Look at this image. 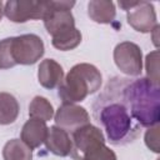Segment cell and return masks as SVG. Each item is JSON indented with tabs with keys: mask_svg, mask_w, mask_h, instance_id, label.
<instances>
[{
	"mask_svg": "<svg viewBox=\"0 0 160 160\" xmlns=\"http://www.w3.org/2000/svg\"><path fill=\"white\" fill-rule=\"evenodd\" d=\"M121 85L122 79H111L92 105L96 121L105 130L109 141L116 146L132 141L141 128L129 111L122 98Z\"/></svg>",
	"mask_w": 160,
	"mask_h": 160,
	"instance_id": "6da1fadb",
	"label": "cell"
},
{
	"mask_svg": "<svg viewBox=\"0 0 160 160\" xmlns=\"http://www.w3.org/2000/svg\"><path fill=\"white\" fill-rule=\"evenodd\" d=\"M122 98L132 119L142 128L159 125L160 120V86L148 78L135 80L122 79Z\"/></svg>",
	"mask_w": 160,
	"mask_h": 160,
	"instance_id": "7a4b0ae2",
	"label": "cell"
},
{
	"mask_svg": "<svg viewBox=\"0 0 160 160\" xmlns=\"http://www.w3.org/2000/svg\"><path fill=\"white\" fill-rule=\"evenodd\" d=\"M102 84L100 70L92 64L80 62L74 65L59 85L58 95L62 104H75L96 92Z\"/></svg>",
	"mask_w": 160,
	"mask_h": 160,
	"instance_id": "3957f363",
	"label": "cell"
},
{
	"mask_svg": "<svg viewBox=\"0 0 160 160\" xmlns=\"http://www.w3.org/2000/svg\"><path fill=\"white\" fill-rule=\"evenodd\" d=\"M45 52L44 42L35 34H22L0 40V69L16 65H32Z\"/></svg>",
	"mask_w": 160,
	"mask_h": 160,
	"instance_id": "277c9868",
	"label": "cell"
},
{
	"mask_svg": "<svg viewBox=\"0 0 160 160\" xmlns=\"http://www.w3.org/2000/svg\"><path fill=\"white\" fill-rule=\"evenodd\" d=\"M119 6L126 11L128 24L139 32H151L158 25L154 5L149 1H119Z\"/></svg>",
	"mask_w": 160,
	"mask_h": 160,
	"instance_id": "5b68a950",
	"label": "cell"
},
{
	"mask_svg": "<svg viewBox=\"0 0 160 160\" xmlns=\"http://www.w3.org/2000/svg\"><path fill=\"white\" fill-rule=\"evenodd\" d=\"M49 1L9 0L4 4V15L12 22L42 20L49 10Z\"/></svg>",
	"mask_w": 160,
	"mask_h": 160,
	"instance_id": "8992f818",
	"label": "cell"
},
{
	"mask_svg": "<svg viewBox=\"0 0 160 160\" xmlns=\"http://www.w3.org/2000/svg\"><path fill=\"white\" fill-rule=\"evenodd\" d=\"M49 10L42 19L48 34L55 36L75 28V20L71 12L75 1H49Z\"/></svg>",
	"mask_w": 160,
	"mask_h": 160,
	"instance_id": "52a82bcc",
	"label": "cell"
},
{
	"mask_svg": "<svg viewBox=\"0 0 160 160\" xmlns=\"http://www.w3.org/2000/svg\"><path fill=\"white\" fill-rule=\"evenodd\" d=\"M114 61L118 69L128 76H139L142 70V52L131 41L119 42L114 49Z\"/></svg>",
	"mask_w": 160,
	"mask_h": 160,
	"instance_id": "ba28073f",
	"label": "cell"
},
{
	"mask_svg": "<svg viewBox=\"0 0 160 160\" xmlns=\"http://www.w3.org/2000/svg\"><path fill=\"white\" fill-rule=\"evenodd\" d=\"M71 152L70 155L72 156L74 160H81L85 152H88L90 149L96 146L98 144L105 142V136L102 131L91 124L84 125L75 131L71 132Z\"/></svg>",
	"mask_w": 160,
	"mask_h": 160,
	"instance_id": "9c48e42d",
	"label": "cell"
},
{
	"mask_svg": "<svg viewBox=\"0 0 160 160\" xmlns=\"http://www.w3.org/2000/svg\"><path fill=\"white\" fill-rule=\"evenodd\" d=\"M55 125L69 134L76 129L90 124V115L85 108L76 104H62L54 114Z\"/></svg>",
	"mask_w": 160,
	"mask_h": 160,
	"instance_id": "30bf717a",
	"label": "cell"
},
{
	"mask_svg": "<svg viewBox=\"0 0 160 160\" xmlns=\"http://www.w3.org/2000/svg\"><path fill=\"white\" fill-rule=\"evenodd\" d=\"M44 144L46 150L56 156L70 155L71 148H72L70 134L56 125H52L49 128Z\"/></svg>",
	"mask_w": 160,
	"mask_h": 160,
	"instance_id": "8fae6325",
	"label": "cell"
},
{
	"mask_svg": "<svg viewBox=\"0 0 160 160\" xmlns=\"http://www.w3.org/2000/svg\"><path fill=\"white\" fill-rule=\"evenodd\" d=\"M38 79L42 88L55 89L59 88L64 79L62 66L54 59H45L38 68Z\"/></svg>",
	"mask_w": 160,
	"mask_h": 160,
	"instance_id": "7c38bea8",
	"label": "cell"
},
{
	"mask_svg": "<svg viewBox=\"0 0 160 160\" xmlns=\"http://www.w3.org/2000/svg\"><path fill=\"white\" fill-rule=\"evenodd\" d=\"M48 130L49 128L45 121L30 118L21 129L20 140L25 142L31 150L38 149L41 144H44L48 135Z\"/></svg>",
	"mask_w": 160,
	"mask_h": 160,
	"instance_id": "4fadbf2b",
	"label": "cell"
},
{
	"mask_svg": "<svg viewBox=\"0 0 160 160\" xmlns=\"http://www.w3.org/2000/svg\"><path fill=\"white\" fill-rule=\"evenodd\" d=\"M88 15L98 24H111L116 16L115 5L108 0H91L88 4Z\"/></svg>",
	"mask_w": 160,
	"mask_h": 160,
	"instance_id": "5bb4252c",
	"label": "cell"
},
{
	"mask_svg": "<svg viewBox=\"0 0 160 160\" xmlns=\"http://www.w3.org/2000/svg\"><path fill=\"white\" fill-rule=\"evenodd\" d=\"M20 112L19 101L10 92H0V125L15 122Z\"/></svg>",
	"mask_w": 160,
	"mask_h": 160,
	"instance_id": "9a60e30c",
	"label": "cell"
},
{
	"mask_svg": "<svg viewBox=\"0 0 160 160\" xmlns=\"http://www.w3.org/2000/svg\"><path fill=\"white\" fill-rule=\"evenodd\" d=\"M4 160H32V150L20 139L6 141L2 148Z\"/></svg>",
	"mask_w": 160,
	"mask_h": 160,
	"instance_id": "2e32d148",
	"label": "cell"
},
{
	"mask_svg": "<svg viewBox=\"0 0 160 160\" xmlns=\"http://www.w3.org/2000/svg\"><path fill=\"white\" fill-rule=\"evenodd\" d=\"M81 32L76 28H71L66 31H62L55 36H51V44L55 49L61 51H69L75 49L81 42Z\"/></svg>",
	"mask_w": 160,
	"mask_h": 160,
	"instance_id": "e0dca14e",
	"label": "cell"
},
{
	"mask_svg": "<svg viewBox=\"0 0 160 160\" xmlns=\"http://www.w3.org/2000/svg\"><path fill=\"white\" fill-rule=\"evenodd\" d=\"M54 114L51 102L44 96H35L29 104V116L31 119H39L46 122L52 119Z\"/></svg>",
	"mask_w": 160,
	"mask_h": 160,
	"instance_id": "ac0fdd59",
	"label": "cell"
},
{
	"mask_svg": "<svg viewBox=\"0 0 160 160\" xmlns=\"http://www.w3.org/2000/svg\"><path fill=\"white\" fill-rule=\"evenodd\" d=\"M81 160H118V158L116 154L105 145V142H101L85 152Z\"/></svg>",
	"mask_w": 160,
	"mask_h": 160,
	"instance_id": "d6986e66",
	"label": "cell"
},
{
	"mask_svg": "<svg viewBox=\"0 0 160 160\" xmlns=\"http://www.w3.org/2000/svg\"><path fill=\"white\" fill-rule=\"evenodd\" d=\"M159 51L155 50L146 55L145 65H146V78L155 84H159Z\"/></svg>",
	"mask_w": 160,
	"mask_h": 160,
	"instance_id": "ffe728a7",
	"label": "cell"
},
{
	"mask_svg": "<svg viewBox=\"0 0 160 160\" xmlns=\"http://www.w3.org/2000/svg\"><path fill=\"white\" fill-rule=\"evenodd\" d=\"M145 144L151 151L159 152V125L149 128L145 132Z\"/></svg>",
	"mask_w": 160,
	"mask_h": 160,
	"instance_id": "44dd1931",
	"label": "cell"
},
{
	"mask_svg": "<svg viewBox=\"0 0 160 160\" xmlns=\"http://www.w3.org/2000/svg\"><path fill=\"white\" fill-rule=\"evenodd\" d=\"M2 15H4V2L0 1V21L2 19Z\"/></svg>",
	"mask_w": 160,
	"mask_h": 160,
	"instance_id": "7402d4cb",
	"label": "cell"
}]
</instances>
